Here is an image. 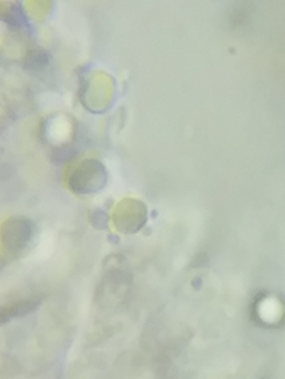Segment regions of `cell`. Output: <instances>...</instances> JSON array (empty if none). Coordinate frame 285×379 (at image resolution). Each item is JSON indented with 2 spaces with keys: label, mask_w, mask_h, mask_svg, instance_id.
Wrapping results in <instances>:
<instances>
[{
  "label": "cell",
  "mask_w": 285,
  "mask_h": 379,
  "mask_svg": "<svg viewBox=\"0 0 285 379\" xmlns=\"http://www.w3.org/2000/svg\"><path fill=\"white\" fill-rule=\"evenodd\" d=\"M106 179L108 173L102 162L96 159H85L75 168L69 184L75 193L88 194L102 190L106 184Z\"/></svg>",
  "instance_id": "1"
},
{
  "label": "cell",
  "mask_w": 285,
  "mask_h": 379,
  "mask_svg": "<svg viewBox=\"0 0 285 379\" xmlns=\"http://www.w3.org/2000/svg\"><path fill=\"white\" fill-rule=\"evenodd\" d=\"M32 237V223L23 219H14L5 225V241L14 252L26 247Z\"/></svg>",
  "instance_id": "2"
},
{
  "label": "cell",
  "mask_w": 285,
  "mask_h": 379,
  "mask_svg": "<svg viewBox=\"0 0 285 379\" xmlns=\"http://www.w3.org/2000/svg\"><path fill=\"white\" fill-rule=\"evenodd\" d=\"M49 62V55L46 53V50H37V52H31L26 61V67H29L31 70H37V69H44Z\"/></svg>",
  "instance_id": "3"
},
{
  "label": "cell",
  "mask_w": 285,
  "mask_h": 379,
  "mask_svg": "<svg viewBox=\"0 0 285 379\" xmlns=\"http://www.w3.org/2000/svg\"><path fill=\"white\" fill-rule=\"evenodd\" d=\"M35 305L37 303H34V302H20L18 305L12 306V309L8 312V315H14V317L15 315H25L29 311H32L35 308Z\"/></svg>",
  "instance_id": "4"
}]
</instances>
